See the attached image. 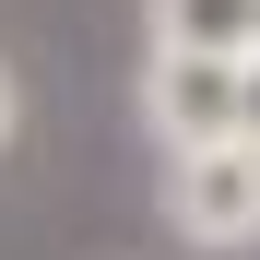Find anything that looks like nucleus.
<instances>
[{"label":"nucleus","instance_id":"20e7f679","mask_svg":"<svg viewBox=\"0 0 260 260\" xmlns=\"http://www.w3.org/2000/svg\"><path fill=\"white\" fill-rule=\"evenodd\" d=\"M237 142H260V59L237 71Z\"/></svg>","mask_w":260,"mask_h":260},{"label":"nucleus","instance_id":"7ed1b4c3","mask_svg":"<svg viewBox=\"0 0 260 260\" xmlns=\"http://www.w3.org/2000/svg\"><path fill=\"white\" fill-rule=\"evenodd\" d=\"M142 36L154 59H248L260 0H142Z\"/></svg>","mask_w":260,"mask_h":260},{"label":"nucleus","instance_id":"39448f33","mask_svg":"<svg viewBox=\"0 0 260 260\" xmlns=\"http://www.w3.org/2000/svg\"><path fill=\"white\" fill-rule=\"evenodd\" d=\"M24 130V83H12V59H0V142Z\"/></svg>","mask_w":260,"mask_h":260},{"label":"nucleus","instance_id":"f03ea898","mask_svg":"<svg viewBox=\"0 0 260 260\" xmlns=\"http://www.w3.org/2000/svg\"><path fill=\"white\" fill-rule=\"evenodd\" d=\"M237 71H248V59H154V71H142V130H154L166 154L237 142Z\"/></svg>","mask_w":260,"mask_h":260},{"label":"nucleus","instance_id":"423d86ee","mask_svg":"<svg viewBox=\"0 0 260 260\" xmlns=\"http://www.w3.org/2000/svg\"><path fill=\"white\" fill-rule=\"evenodd\" d=\"M248 59H260V36H248Z\"/></svg>","mask_w":260,"mask_h":260},{"label":"nucleus","instance_id":"f257e3e1","mask_svg":"<svg viewBox=\"0 0 260 260\" xmlns=\"http://www.w3.org/2000/svg\"><path fill=\"white\" fill-rule=\"evenodd\" d=\"M166 237L225 260V248H260V142H189L166 154Z\"/></svg>","mask_w":260,"mask_h":260}]
</instances>
